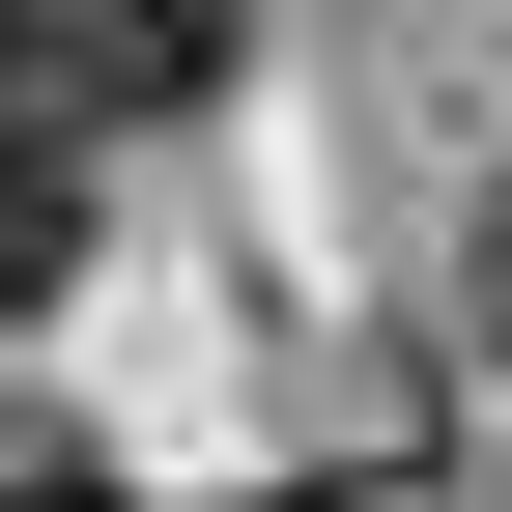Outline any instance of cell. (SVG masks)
I'll return each mask as SVG.
<instances>
[{
	"label": "cell",
	"instance_id": "6da1fadb",
	"mask_svg": "<svg viewBox=\"0 0 512 512\" xmlns=\"http://www.w3.org/2000/svg\"><path fill=\"white\" fill-rule=\"evenodd\" d=\"M256 0H0V143H114V114L228 86Z\"/></svg>",
	"mask_w": 512,
	"mask_h": 512
},
{
	"label": "cell",
	"instance_id": "7a4b0ae2",
	"mask_svg": "<svg viewBox=\"0 0 512 512\" xmlns=\"http://www.w3.org/2000/svg\"><path fill=\"white\" fill-rule=\"evenodd\" d=\"M86 285V143H0V313Z\"/></svg>",
	"mask_w": 512,
	"mask_h": 512
},
{
	"label": "cell",
	"instance_id": "3957f363",
	"mask_svg": "<svg viewBox=\"0 0 512 512\" xmlns=\"http://www.w3.org/2000/svg\"><path fill=\"white\" fill-rule=\"evenodd\" d=\"M0 512H143V484H114V456H0Z\"/></svg>",
	"mask_w": 512,
	"mask_h": 512
},
{
	"label": "cell",
	"instance_id": "277c9868",
	"mask_svg": "<svg viewBox=\"0 0 512 512\" xmlns=\"http://www.w3.org/2000/svg\"><path fill=\"white\" fill-rule=\"evenodd\" d=\"M484 342H512V171H484Z\"/></svg>",
	"mask_w": 512,
	"mask_h": 512
},
{
	"label": "cell",
	"instance_id": "5b68a950",
	"mask_svg": "<svg viewBox=\"0 0 512 512\" xmlns=\"http://www.w3.org/2000/svg\"><path fill=\"white\" fill-rule=\"evenodd\" d=\"M399 512H512V484H399Z\"/></svg>",
	"mask_w": 512,
	"mask_h": 512
}]
</instances>
